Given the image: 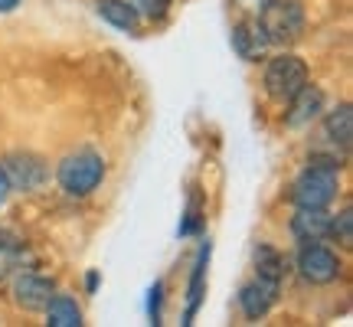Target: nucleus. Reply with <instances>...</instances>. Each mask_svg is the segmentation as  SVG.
Wrapping results in <instances>:
<instances>
[{
	"mask_svg": "<svg viewBox=\"0 0 353 327\" xmlns=\"http://www.w3.org/2000/svg\"><path fill=\"white\" fill-rule=\"evenodd\" d=\"M337 193H341V164L334 157H311V164L291 187V200L304 210H327L337 200Z\"/></svg>",
	"mask_w": 353,
	"mask_h": 327,
	"instance_id": "nucleus-1",
	"label": "nucleus"
},
{
	"mask_svg": "<svg viewBox=\"0 0 353 327\" xmlns=\"http://www.w3.org/2000/svg\"><path fill=\"white\" fill-rule=\"evenodd\" d=\"M268 46H288L304 33V7L301 0H265L259 20Z\"/></svg>",
	"mask_w": 353,
	"mask_h": 327,
	"instance_id": "nucleus-2",
	"label": "nucleus"
},
{
	"mask_svg": "<svg viewBox=\"0 0 353 327\" xmlns=\"http://www.w3.org/2000/svg\"><path fill=\"white\" fill-rule=\"evenodd\" d=\"M56 180H59V187H63L69 197H88V193L99 190V184L105 180V161H101L99 151L82 148V151L63 157L59 170H56Z\"/></svg>",
	"mask_w": 353,
	"mask_h": 327,
	"instance_id": "nucleus-3",
	"label": "nucleus"
},
{
	"mask_svg": "<svg viewBox=\"0 0 353 327\" xmlns=\"http://www.w3.org/2000/svg\"><path fill=\"white\" fill-rule=\"evenodd\" d=\"M304 86H307V66H304V59L288 56V52L268 59V66H265V92L275 101L285 105V101L294 99Z\"/></svg>",
	"mask_w": 353,
	"mask_h": 327,
	"instance_id": "nucleus-4",
	"label": "nucleus"
},
{
	"mask_svg": "<svg viewBox=\"0 0 353 327\" xmlns=\"http://www.w3.org/2000/svg\"><path fill=\"white\" fill-rule=\"evenodd\" d=\"M298 272L311 285H330V281L341 278V259L327 246H321V242H301V249H298Z\"/></svg>",
	"mask_w": 353,
	"mask_h": 327,
	"instance_id": "nucleus-5",
	"label": "nucleus"
},
{
	"mask_svg": "<svg viewBox=\"0 0 353 327\" xmlns=\"http://www.w3.org/2000/svg\"><path fill=\"white\" fill-rule=\"evenodd\" d=\"M3 174L10 180V190L33 193V190H39L50 180V167H46L43 157H37V154H10V157L3 161Z\"/></svg>",
	"mask_w": 353,
	"mask_h": 327,
	"instance_id": "nucleus-6",
	"label": "nucleus"
},
{
	"mask_svg": "<svg viewBox=\"0 0 353 327\" xmlns=\"http://www.w3.org/2000/svg\"><path fill=\"white\" fill-rule=\"evenodd\" d=\"M52 295H56V281L33 268H23L20 275H13V301L26 311H43Z\"/></svg>",
	"mask_w": 353,
	"mask_h": 327,
	"instance_id": "nucleus-7",
	"label": "nucleus"
},
{
	"mask_svg": "<svg viewBox=\"0 0 353 327\" xmlns=\"http://www.w3.org/2000/svg\"><path fill=\"white\" fill-rule=\"evenodd\" d=\"M321 112H324V92L317 86H304L301 92L288 101L285 121H288V128H304V125H311Z\"/></svg>",
	"mask_w": 353,
	"mask_h": 327,
	"instance_id": "nucleus-8",
	"label": "nucleus"
},
{
	"mask_svg": "<svg viewBox=\"0 0 353 327\" xmlns=\"http://www.w3.org/2000/svg\"><path fill=\"white\" fill-rule=\"evenodd\" d=\"M275 298H278L275 285H268V281H262V278H255V281H249V285H242V291H239L242 315L259 321V317L268 315V308L275 304Z\"/></svg>",
	"mask_w": 353,
	"mask_h": 327,
	"instance_id": "nucleus-9",
	"label": "nucleus"
},
{
	"mask_svg": "<svg viewBox=\"0 0 353 327\" xmlns=\"http://www.w3.org/2000/svg\"><path fill=\"white\" fill-rule=\"evenodd\" d=\"M291 232L298 242H321L330 236V216L324 210H304L298 206V213L291 219Z\"/></svg>",
	"mask_w": 353,
	"mask_h": 327,
	"instance_id": "nucleus-10",
	"label": "nucleus"
},
{
	"mask_svg": "<svg viewBox=\"0 0 353 327\" xmlns=\"http://www.w3.org/2000/svg\"><path fill=\"white\" fill-rule=\"evenodd\" d=\"M30 265H33V255H30L23 242L0 236V281H10L13 275H20Z\"/></svg>",
	"mask_w": 353,
	"mask_h": 327,
	"instance_id": "nucleus-11",
	"label": "nucleus"
},
{
	"mask_svg": "<svg viewBox=\"0 0 353 327\" xmlns=\"http://www.w3.org/2000/svg\"><path fill=\"white\" fill-rule=\"evenodd\" d=\"M265 46H268V39H265L262 26L255 23V20H245V23H239L232 30V50L239 52L242 59L255 63V59L265 52Z\"/></svg>",
	"mask_w": 353,
	"mask_h": 327,
	"instance_id": "nucleus-12",
	"label": "nucleus"
},
{
	"mask_svg": "<svg viewBox=\"0 0 353 327\" xmlns=\"http://www.w3.org/2000/svg\"><path fill=\"white\" fill-rule=\"evenodd\" d=\"M95 7H99L101 20H108V23L118 26V30H125V33H134V30H138V10H134L128 0H99Z\"/></svg>",
	"mask_w": 353,
	"mask_h": 327,
	"instance_id": "nucleus-13",
	"label": "nucleus"
},
{
	"mask_svg": "<svg viewBox=\"0 0 353 327\" xmlns=\"http://www.w3.org/2000/svg\"><path fill=\"white\" fill-rule=\"evenodd\" d=\"M46 311V324L50 327H79L82 324V311L69 295H52L50 304L43 308Z\"/></svg>",
	"mask_w": 353,
	"mask_h": 327,
	"instance_id": "nucleus-14",
	"label": "nucleus"
},
{
	"mask_svg": "<svg viewBox=\"0 0 353 327\" xmlns=\"http://www.w3.org/2000/svg\"><path fill=\"white\" fill-rule=\"evenodd\" d=\"M324 131H327V138L334 144H341L343 151L350 148V138H353V108L350 105H341V108H334V112L324 118Z\"/></svg>",
	"mask_w": 353,
	"mask_h": 327,
	"instance_id": "nucleus-15",
	"label": "nucleus"
},
{
	"mask_svg": "<svg viewBox=\"0 0 353 327\" xmlns=\"http://www.w3.org/2000/svg\"><path fill=\"white\" fill-rule=\"evenodd\" d=\"M281 272H285V262L272 246H259L255 249V278H262L268 285L281 288Z\"/></svg>",
	"mask_w": 353,
	"mask_h": 327,
	"instance_id": "nucleus-16",
	"label": "nucleus"
},
{
	"mask_svg": "<svg viewBox=\"0 0 353 327\" xmlns=\"http://www.w3.org/2000/svg\"><path fill=\"white\" fill-rule=\"evenodd\" d=\"M330 236H337L341 246H347V249L353 246V213L350 210H343L337 219H330Z\"/></svg>",
	"mask_w": 353,
	"mask_h": 327,
	"instance_id": "nucleus-17",
	"label": "nucleus"
},
{
	"mask_svg": "<svg viewBox=\"0 0 353 327\" xmlns=\"http://www.w3.org/2000/svg\"><path fill=\"white\" fill-rule=\"evenodd\" d=\"M174 0H131V7L138 10V17H148V20H161L167 10H170Z\"/></svg>",
	"mask_w": 353,
	"mask_h": 327,
	"instance_id": "nucleus-18",
	"label": "nucleus"
},
{
	"mask_svg": "<svg viewBox=\"0 0 353 327\" xmlns=\"http://www.w3.org/2000/svg\"><path fill=\"white\" fill-rule=\"evenodd\" d=\"M7 197H10V180H7V174H3V164H0V206L7 203Z\"/></svg>",
	"mask_w": 353,
	"mask_h": 327,
	"instance_id": "nucleus-19",
	"label": "nucleus"
},
{
	"mask_svg": "<svg viewBox=\"0 0 353 327\" xmlns=\"http://www.w3.org/2000/svg\"><path fill=\"white\" fill-rule=\"evenodd\" d=\"M20 7V0H0V13H10Z\"/></svg>",
	"mask_w": 353,
	"mask_h": 327,
	"instance_id": "nucleus-20",
	"label": "nucleus"
}]
</instances>
